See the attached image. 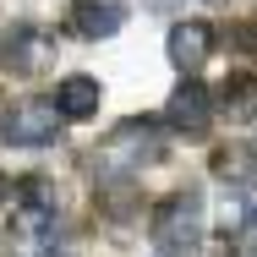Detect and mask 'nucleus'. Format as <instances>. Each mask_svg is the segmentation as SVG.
Listing matches in <instances>:
<instances>
[{
	"label": "nucleus",
	"mask_w": 257,
	"mask_h": 257,
	"mask_svg": "<svg viewBox=\"0 0 257 257\" xmlns=\"http://www.w3.org/2000/svg\"><path fill=\"white\" fill-rule=\"evenodd\" d=\"M159 154H164L159 126L143 120V115H132V120H120L99 148H93V175H99V181H132V175H137L143 164H154Z\"/></svg>",
	"instance_id": "f257e3e1"
},
{
	"label": "nucleus",
	"mask_w": 257,
	"mask_h": 257,
	"mask_svg": "<svg viewBox=\"0 0 257 257\" xmlns=\"http://www.w3.org/2000/svg\"><path fill=\"white\" fill-rule=\"evenodd\" d=\"M154 246L159 257H192L203 246V192L186 186V192H170L164 203L154 208Z\"/></svg>",
	"instance_id": "f03ea898"
},
{
	"label": "nucleus",
	"mask_w": 257,
	"mask_h": 257,
	"mask_svg": "<svg viewBox=\"0 0 257 257\" xmlns=\"http://www.w3.org/2000/svg\"><path fill=\"white\" fill-rule=\"evenodd\" d=\"M60 126H66V115L55 109V99H22V104L6 109L0 137L11 148H50L55 137H60Z\"/></svg>",
	"instance_id": "7ed1b4c3"
},
{
	"label": "nucleus",
	"mask_w": 257,
	"mask_h": 257,
	"mask_svg": "<svg viewBox=\"0 0 257 257\" xmlns=\"http://www.w3.org/2000/svg\"><path fill=\"white\" fill-rule=\"evenodd\" d=\"M0 55H6V66H11L17 77H39V71H50V66H55V33L33 28V22H22V28L6 33Z\"/></svg>",
	"instance_id": "20e7f679"
},
{
	"label": "nucleus",
	"mask_w": 257,
	"mask_h": 257,
	"mask_svg": "<svg viewBox=\"0 0 257 257\" xmlns=\"http://www.w3.org/2000/svg\"><path fill=\"white\" fill-rule=\"evenodd\" d=\"M164 120L175 132H186V137H203L208 120H213V93H208L197 77H181L170 88V99H164Z\"/></svg>",
	"instance_id": "39448f33"
},
{
	"label": "nucleus",
	"mask_w": 257,
	"mask_h": 257,
	"mask_svg": "<svg viewBox=\"0 0 257 257\" xmlns=\"http://www.w3.org/2000/svg\"><path fill=\"white\" fill-rule=\"evenodd\" d=\"M164 50H170V66H175L181 77H197V71L208 66V55H213V28L197 22V17H186V22L170 28Z\"/></svg>",
	"instance_id": "423d86ee"
},
{
	"label": "nucleus",
	"mask_w": 257,
	"mask_h": 257,
	"mask_svg": "<svg viewBox=\"0 0 257 257\" xmlns=\"http://www.w3.org/2000/svg\"><path fill=\"white\" fill-rule=\"evenodd\" d=\"M66 22L77 39H115L126 28V0H71Z\"/></svg>",
	"instance_id": "0eeeda50"
},
{
	"label": "nucleus",
	"mask_w": 257,
	"mask_h": 257,
	"mask_svg": "<svg viewBox=\"0 0 257 257\" xmlns=\"http://www.w3.org/2000/svg\"><path fill=\"white\" fill-rule=\"evenodd\" d=\"M99 104H104V88H99V77H60L55 82V109L66 115V120H93L99 115Z\"/></svg>",
	"instance_id": "6e6552de"
},
{
	"label": "nucleus",
	"mask_w": 257,
	"mask_h": 257,
	"mask_svg": "<svg viewBox=\"0 0 257 257\" xmlns=\"http://www.w3.org/2000/svg\"><path fill=\"white\" fill-rule=\"evenodd\" d=\"M219 115L224 120H235V126H252L257 120V77L252 71H241V77H230L224 88H219Z\"/></svg>",
	"instance_id": "1a4fd4ad"
},
{
	"label": "nucleus",
	"mask_w": 257,
	"mask_h": 257,
	"mask_svg": "<svg viewBox=\"0 0 257 257\" xmlns=\"http://www.w3.org/2000/svg\"><path fill=\"white\" fill-rule=\"evenodd\" d=\"M213 175L230 186H257V148L252 143H230L213 154Z\"/></svg>",
	"instance_id": "9d476101"
},
{
	"label": "nucleus",
	"mask_w": 257,
	"mask_h": 257,
	"mask_svg": "<svg viewBox=\"0 0 257 257\" xmlns=\"http://www.w3.org/2000/svg\"><path fill=\"white\" fill-rule=\"evenodd\" d=\"M11 230H17L22 246H50V241H55V208L11 203Z\"/></svg>",
	"instance_id": "9b49d317"
},
{
	"label": "nucleus",
	"mask_w": 257,
	"mask_h": 257,
	"mask_svg": "<svg viewBox=\"0 0 257 257\" xmlns=\"http://www.w3.org/2000/svg\"><path fill=\"white\" fill-rule=\"evenodd\" d=\"M230 50H235V55L257 71V28H235V33H230Z\"/></svg>",
	"instance_id": "f8f14e48"
},
{
	"label": "nucleus",
	"mask_w": 257,
	"mask_h": 257,
	"mask_svg": "<svg viewBox=\"0 0 257 257\" xmlns=\"http://www.w3.org/2000/svg\"><path fill=\"white\" fill-rule=\"evenodd\" d=\"M241 246H246V252L257 257V208L246 213V224H241Z\"/></svg>",
	"instance_id": "ddd939ff"
},
{
	"label": "nucleus",
	"mask_w": 257,
	"mask_h": 257,
	"mask_svg": "<svg viewBox=\"0 0 257 257\" xmlns=\"http://www.w3.org/2000/svg\"><path fill=\"white\" fill-rule=\"evenodd\" d=\"M192 257H235V252H230V241H213V246H197Z\"/></svg>",
	"instance_id": "4468645a"
},
{
	"label": "nucleus",
	"mask_w": 257,
	"mask_h": 257,
	"mask_svg": "<svg viewBox=\"0 0 257 257\" xmlns=\"http://www.w3.org/2000/svg\"><path fill=\"white\" fill-rule=\"evenodd\" d=\"M6 197H11V181H6V175H0V203H6Z\"/></svg>",
	"instance_id": "2eb2a0df"
}]
</instances>
